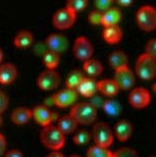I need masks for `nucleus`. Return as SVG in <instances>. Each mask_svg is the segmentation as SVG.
<instances>
[{
  "mask_svg": "<svg viewBox=\"0 0 156 157\" xmlns=\"http://www.w3.org/2000/svg\"><path fill=\"white\" fill-rule=\"evenodd\" d=\"M70 114L79 124H92L97 118V107L92 102H80L73 105Z\"/></svg>",
  "mask_w": 156,
  "mask_h": 157,
  "instance_id": "1",
  "label": "nucleus"
},
{
  "mask_svg": "<svg viewBox=\"0 0 156 157\" xmlns=\"http://www.w3.org/2000/svg\"><path fill=\"white\" fill-rule=\"evenodd\" d=\"M41 143L50 150H60L65 145V134L58 127L47 125L43 127L40 133Z\"/></svg>",
  "mask_w": 156,
  "mask_h": 157,
  "instance_id": "2",
  "label": "nucleus"
},
{
  "mask_svg": "<svg viewBox=\"0 0 156 157\" xmlns=\"http://www.w3.org/2000/svg\"><path fill=\"white\" fill-rule=\"evenodd\" d=\"M135 74L144 81H151L156 77V58L144 52L137 58Z\"/></svg>",
  "mask_w": 156,
  "mask_h": 157,
  "instance_id": "3",
  "label": "nucleus"
},
{
  "mask_svg": "<svg viewBox=\"0 0 156 157\" xmlns=\"http://www.w3.org/2000/svg\"><path fill=\"white\" fill-rule=\"evenodd\" d=\"M136 21L138 27L144 32H152L156 30V8L152 5L141 6L136 13Z\"/></svg>",
  "mask_w": 156,
  "mask_h": 157,
  "instance_id": "4",
  "label": "nucleus"
},
{
  "mask_svg": "<svg viewBox=\"0 0 156 157\" xmlns=\"http://www.w3.org/2000/svg\"><path fill=\"white\" fill-rule=\"evenodd\" d=\"M113 130L106 122H97L93 125L92 128V139L95 144L109 148L114 141Z\"/></svg>",
  "mask_w": 156,
  "mask_h": 157,
  "instance_id": "5",
  "label": "nucleus"
},
{
  "mask_svg": "<svg viewBox=\"0 0 156 157\" xmlns=\"http://www.w3.org/2000/svg\"><path fill=\"white\" fill-rule=\"evenodd\" d=\"M77 20V12L73 9L65 6L63 8L58 9L53 14L52 24L56 29L58 30H67L71 28L76 23Z\"/></svg>",
  "mask_w": 156,
  "mask_h": 157,
  "instance_id": "6",
  "label": "nucleus"
},
{
  "mask_svg": "<svg viewBox=\"0 0 156 157\" xmlns=\"http://www.w3.org/2000/svg\"><path fill=\"white\" fill-rule=\"evenodd\" d=\"M127 99L132 107L135 109H143L150 104L151 94L145 88L137 87L131 90Z\"/></svg>",
  "mask_w": 156,
  "mask_h": 157,
  "instance_id": "7",
  "label": "nucleus"
},
{
  "mask_svg": "<svg viewBox=\"0 0 156 157\" xmlns=\"http://www.w3.org/2000/svg\"><path fill=\"white\" fill-rule=\"evenodd\" d=\"M60 76L56 71V70H51V68H46L39 75L37 78V85L40 89L45 91H52L56 89L59 84H60Z\"/></svg>",
  "mask_w": 156,
  "mask_h": 157,
  "instance_id": "8",
  "label": "nucleus"
},
{
  "mask_svg": "<svg viewBox=\"0 0 156 157\" xmlns=\"http://www.w3.org/2000/svg\"><path fill=\"white\" fill-rule=\"evenodd\" d=\"M78 95H79V93H78L77 89L65 87L64 89L55 93L51 98L53 104L56 105L57 107L67 108L76 103L78 99Z\"/></svg>",
  "mask_w": 156,
  "mask_h": 157,
  "instance_id": "9",
  "label": "nucleus"
},
{
  "mask_svg": "<svg viewBox=\"0 0 156 157\" xmlns=\"http://www.w3.org/2000/svg\"><path fill=\"white\" fill-rule=\"evenodd\" d=\"M73 52L74 57L81 61H85L87 59L92 58L93 53H94V48H93L92 43L86 37L81 36L74 40L73 46Z\"/></svg>",
  "mask_w": 156,
  "mask_h": 157,
  "instance_id": "10",
  "label": "nucleus"
},
{
  "mask_svg": "<svg viewBox=\"0 0 156 157\" xmlns=\"http://www.w3.org/2000/svg\"><path fill=\"white\" fill-rule=\"evenodd\" d=\"M114 80L121 90H131L135 85L136 75L129 65L114 70Z\"/></svg>",
  "mask_w": 156,
  "mask_h": 157,
  "instance_id": "11",
  "label": "nucleus"
},
{
  "mask_svg": "<svg viewBox=\"0 0 156 157\" xmlns=\"http://www.w3.org/2000/svg\"><path fill=\"white\" fill-rule=\"evenodd\" d=\"M33 118L41 127L50 125L51 122L54 121L55 113L49 109L46 105H37L33 108Z\"/></svg>",
  "mask_w": 156,
  "mask_h": 157,
  "instance_id": "12",
  "label": "nucleus"
},
{
  "mask_svg": "<svg viewBox=\"0 0 156 157\" xmlns=\"http://www.w3.org/2000/svg\"><path fill=\"white\" fill-rule=\"evenodd\" d=\"M45 45L47 49L52 50L58 54H61L67 51L68 47V41L65 38V36L61 34H51L45 40Z\"/></svg>",
  "mask_w": 156,
  "mask_h": 157,
  "instance_id": "13",
  "label": "nucleus"
},
{
  "mask_svg": "<svg viewBox=\"0 0 156 157\" xmlns=\"http://www.w3.org/2000/svg\"><path fill=\"white\" fill-rule=\"evenodd\" d=\"M77 91L80 95L87 98H92L98 93V86L96 82L92 77H85L83 81L81 82L80 85L77 88Z\"/></svg>",
  "mask_w": 156,
  "mask_h": 157,
  "instance_id": "14",
  "label": "nucleus"
},
{
  "mask_svg": "<svg viewBox=\"0 0 156 157\" xmlns=\"http://www.w3.org/2000/svg\"><path fill=\"white\" fill-rule=\"evenodd\" d=\"M113 133L115 138L118 141L126 142L130 139L133 134V125L131 124V121H127V119H121L114 125Z\"/></svg>",
  "mask_w": 156,
  "mask_h": 157,
  "instance_id": "15",
  "label": "nucleus"
},
{
  "mask_svg": "<svg viewBox=\"0 0 156 157\" xmlns=\"http://www.w3.org/2000/svg\"><path fill=\"white\" fill-rule=\"evenodd\" d=\"M98 92L106 97H114L120 90L114 78H105L97 82Z\"/></svg>",
  "mask_w": 156,
  "mask_h": 157,
  "instance_id": "16",
  "label": "nucleus"
},
{
  "mask_svg": "<svg viewBox=\"0 0 156 157\" xmlns=\"http://www.w3.org/2000/svg\"><path fill=\"white\" fill-rule=\"evenodd\" d=\"M102 36H103V39L106 43L109 44V45H114V44H117L123 39L124 32L118 25H116V26H109L104 27Z\"/></svg>",
  "mask_w": 156,
  "mask_h": 157,
  "instance_id": "17",
  "label": "nucleus"
},
{
  "mask_svg": "<svg viewBox=\"0 0 156 157\" xmlns=\"http://www.w3.org/2000/svg\"><path fill=\"white\" fill-rule=\"evenodd\" d=\"M17 77V67L12 63H4L0 67V84L9 85Z\"/></svg>",
  "mask_w": 156,
  "mask_h": 157,
  "instance_id": "18",
  "label": "nucleus"
},
{
  "mask_svg": "<svg viewBox=\"0 0 156 157\" xmlns=\"http://www.w3.org/2000/svg\"><path fill=\"white\" fill-rule=\"evenodd\" d=\"M123 14L121 11L116 7H111L103 11L102 15V26L109 27V26H116L121 21Z\"/></svg>",
  "mask_w": 156,
  "mask_h": 157,
  "instance_id": "19",
  "label": "nucleus"
},
{
  "mask_svg": "<svg viewBox=\"0 0 156 157\" xmlns=\"http://www.w3.org/2000/svg\"><path fill=\"white\" fill-rule=\"evenodd\" d=\"M11 121L17 125H23L33 118V111L27 107H17L11 112Z\"/></svg>",
  "mask_w": 156,
  "mask_h": 157,
  "instance_id": "20",
  "label": "nucleus"
},
{
  "mask_svg": "<svg viewBox=\"0 0 156 157\" xmlns=\"http://www.w3.org/2000/svg\"><path fill=\"white\" fill-rule=\"evenodd\" d=\"M107 59H108L109 65H110L113 70L129 65V58H127V55L123 50H115V51L111 52L110 54L108 55Z\"/></svg>",
  "mask_w": 156,
  "mask_h": 157,
  "instance_id": "21",
  "label": "nucleus"
},
{
  "mask_svg": "<svg viewBox=\"0 0 156 157\" xmlns=\"http://www.w3.org/2000/svg\"><path fill=\"white\" fill-rule=\"evenodd\" d=\"M83 71L89 77L96 78L100 76L103 71V65L99 60L94 58H90L84 61L83 63Z\"/></svg>",
  "mask_w": 156,
  "mask_h": 157,
  "instance_id": "22",
  "label": "nucleus"
},
{
  "mask_svg": "<svg viewBox=\"0 0 156 157\" xmlns=\"http://www.w3.org/2000/svg\"><path fill=\"white\" fill-rule=\"evenodd\" d=\"M78 121L74 119L70 114L63 115V117H59L57 121V127L60 128L61 132H63L65 135L74 133L77 130Z\"/></svg>",
  "mask_w": 156,
  "mask_h": 157,
  "instance_id": "23",
  "label": "nucleus"
},
{
  "mask_svg": "<svg viewBox=\"0 0 156 157\" xmlns=\"http://www.w3.org/2000/svg\"><path fill=\"white\" fill-rule=\"evenodd\" d=\"M33 34L29 31H21L13 39V44L17 48H28L33 44Z\"/></svg>",
  "mask_w": 156,
  "mask_h": 157,
  "instance_id": "24",
  "label": "nucleus"
},
{
  "mask_svg": "<svg viewBox=\"0 0 156 157\" xmlns=\"http://www.w3.org/2000/svg\"><path fill=\"white\" fill-rule=\"evenodd\" d=\"M59 54L52 50L47 49L43 54V63L46 68H51V70H56V67L59 64Z\"/></svg>",
  "mask_w": 156,
  "mask_h": 157,
  "instance_id": "25",
  "label": "nucleus"
},
{
  "mask_svg": "<svg viewBox=\"0 0 156 157\" xmlns=\"http://www.w3.org/2000/svg\"><path fill=\"white\" fill-rule=\"evenodd\" d=\"M86 155L88 157H114L113 152L110 151L109 148L97 145V144L90 147L86 152Z\"/></svg>",
  "mask_w": 156,
  "mask_h": 157,
  "instance_id": "26",
  "label": "nucleus"
},
{
  "mask_svg": "<svg viewBox=\"0 0 156 157\" xmlns=\"http://www.w3.org/2000/svg\"><path fill=\"white\" fill-rule=\"evenodd\" d=\"M84 78H85V76H84V74L81 71L79 70L71 71L70 73L67 75V78H65V87L77 89Z\"/></svg>",
  "mask_w": 156,
  "mask_h": 157,
  "instance_id": "27",
  "label": "nucleus"
},
{
  "mask_svg": "<svg viewBox=\"0 0 156 157\" xmlns=\"http://www.w3.org/2000/svg\"><path fill=\"white\" fill-rule=\"evenodd\" d=\"M102 108L105 111V113L110 115V117H116L121 112V105L116 100L113 99L105 100L102 104Z\"/></svg>",
  "mask_w": 156,
  "mask_h": 157,
  "instance_id": "28",
  "label": "nucleus"
},
{
  "mask_svg": "<svg viewBox=\"0 0 156 157\" xmlns=\"http://www.w3.org/2000/svg\"><path fill=\"white\" fill-rule=\"evenodd\" d=\"M91 139H92V133H90V132L85 131V130L79 131L78 133L74 135V138H73L74 143L79 146H83V145L88 144L90 141H91Z\"/></svg>",
  "mask_w": 156,
  "mask_h": 157,
  "instance_id": "29",
  "label": "nucleus"
},
{
  "mask_svg": "<svg viewBox=\"0 0 156 157\" xmlns=\"http://www.w3.org/2000/svg\"><path fill=\"white\" fill-rule=\"evenodd\" d=\"M89 3V0H67V6L76 11L77 13L80 11H83L87 7Z\"/></svg>",
  "mask_w": 156,
  "mask_h": 157,
  "instance_id": "30",
  "label": "nucleus"
},
{
  "mask_svg": "<svg viewBox=\"0 0 156 157\" xmlns=\"http://www.w3.org/2000/svg\"><path fill=\"white\" fill-rule=\"evenodd\" d=\"M102 15H103V11L98 10V9L92 10L88 15L89 23L93 25V26H99V25H102Z\"/></svg>",
  "mask_w": 156,
  "mask_h": 157,
  "instance_id": "31",
  "label": "nucleus"
},
{
  "mask_svg": "<svg viewBox=\"0 0 156 157\" xmlns=\"http://www.w3.org/2000/svg\"><path fill=\"white\" fill-rule=\"evenodd\" d=\"M114 157H121V156H137L138 152L133 148H129V147H124V148H120L113 152Z\"/></svg>",
  "mask_w": 156,
  "mask_h": 157,
  "instance_id": "32",
  "label": "nucleus"
},
{
  "mask_svg": "<svg viewBox=\"0 0 156 157\" xmlns=\"http://www.w3.org/2000/svg\"><path fill=\"white\" fill-rule=\"evenodd\" d=\"M113 2H114V0H95L94 5L96 9H98V10L105 11L106 9L111 7Z\"/></svg>",
  "mask_w": 156,
  "mask_h": 157,
  "instance_id": "33",
  "label": "nucleus"
},
{
  "mask_svg": "<svg viewBox=\"0 0 156 157\" xmlns=\"http://www.w3.org/2000/svg\"><path fill=\"white\" fill-rule=\"evenodd\" d=\"M145 52L156 58V38L150 39L145 45Z\"/></svg>",
  "mask_w": 156,
  "mask_h": 157,
  "instance_id": "34",
  "label": "nucleus"
},
{
  "mask_svg": "<svg viewBox=\"0 0 156 157\" xmlns=\"http://www.w3.org/2000/svg\"><path fill=\"white\" fill-rule=\"evenodd\" d=\"M8 107V97L6 96L5 93L0 91V114L6 110Z\"/></svg>",
  "mask_w": 156,
  "mask_h": 157,
  "instance_id": "35",
  "label": "nucleus"
},
{
  "mask_svg": "<svg viewBox=\"0 0 156 157\" xmlns=\"http://www.w3.org/2000/svg\"><path fill=\"white\" fill-rule=\"evenodd\" d=\"M6 139L5 137L3 136L2 134H0V156L2 155H5V152H6Z\"/></svg>",
  "mask_w": 156,
  "mask_h": 157,
  "instance_id": "36",
  "label": "nucleus"
},
{
  "mask_svg": "<svg viewBox=\"0 0 156 157\" xmlns=\"http://www.w3.org/2000/svg\"><path fill=\"white\" fill-rule=\"evenodd\" d=\"M5 156L7 157H21L24 156L23 152H21L20 150L14 149V150H9V151L5 152Z\"/></svg>",
  "mask_w": 156,
  "mask_h": 157,
  "instance_id": "37",
  "label": "nucleus"
},
{
  "mask_svg": "<svg viewBox=\"0 0 156 157\" xmlns=\"http://www.w3.org/2000/svg\"><path fill=\"white\" fill-rule=\"evenodd\" d=\"M115 1L117 2L118 5L123 6V7H127V6L133 4L134 0H115Z\"/></svg>",
  "mask_w": 156,
  "mask_h": 157,
  "instance_id": "38",
  "label": "nucleus"
},
{
  "mask_svg": "<svg viewBox=\"0 0 156 157\" xmlns=\"http://www.w3.org/2000/svg\"><path fill=\"white\" fill-rule=\"evenodd\" d=\"M49 157H63L64 154L59 152V150H51V152L48 154Z\"/></svg>",
  "mask_w": 156,
  "mask_h": 157,
  "instance_id": "39",
  "label": "nucleus"
},
{
  "mask_svg": "<svg viewBox=\"0 0 156 157\" xmlns=\"http://www.w3.org/2000/svg\"><path fill=\"white\" fill-rule=\"evenodd\" d=\"M152 91H153V93L156 95V83H154L152 85Z\"/></svg>",
  "mask_w": 156,
  "mask_h": 157,
  "instance_id": "40",
  "label": "nucleus"
},
{
  "mask_svg": "<svg viewBox=\"0 0 156 157\" xmlns=\"http://www.w3.org/2000/svg\"><path fill=\"white\" fill-rule=\"evenodd\" d=\"M2 59H3V52H2V50L0 49V62L2 61Z\"/></svg>",
  "mask_w": 156,
  "mask_h": 157,
  "instance_id": "41",
  "label": "nucleus"
},
{
  "mask_svg": "<svg viewBox=\"0 0 156 157\" xmlns=\"http://www.w3.org/2000/svg\"><path fill=\"white\" fill-rule=\"evenodd\" d=\"M1 124H2V118H1V117H0V125H1Z\"/></svg>",
  "mask_w": 156,
  "mask_h": 157,
  "instance_id": "42",
  "label": "nucleus"
}]
</instances>
